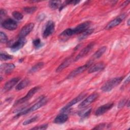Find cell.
I'll return each instance as SVG.
<instances>
[{
    "mask_svg": "<svg viewBox=\"0 0 130 130\" xmlns=\"http://www.w3.org/2000/svg\"><path fill=\"white\" fill-rule=\"evenodd\" d=\"M90 21H86L79 24L74 28H69L65 29L59 35L61 40H66L70 37L76 34H82L88 29L90 25Z\"/></svg>",
    "mask_w": 130,
    "mask_h": 130,
    "instance_id": "obj_1",
    "label": "cell"
},
{
    "mask_svg": "<svg viewBox=\"0 0 130 130\" xmlns=\"http://www.w3.org/2000/svg\"><path fill=\"white\" fill-rule=\"evenodd\" d=\"M123 77H115L108 80L101 87V90L103 92H109L114 88L118 85L123 79Z\"/></svg>",
    "mask_w": 130,
    "mask_h": 130,
    "instance_id": "obj_2",
    "label": "cell"
},
{
    "mask_svg": "<svg viewBox=\"0 0 130 130\" xmlns=\"http://www.w3.org/2000/svg\"><path fill=\"white\" fill-rule=\"evenodd\" d=\"M47 102V100L46 98L45 97V96L42 97V98L39 101H38L37 103L35 104L34 105H32L30 108H29L28 109H25L24 110L21 111L19 113L17 114L15 117H19V116H22L23 115H25V114H28L30 112H34V111L39 109L41 107H43L44 105H45L46 104Z\"/></svg>",
    "mask_w": 130,
    "mask_h": 130,
    "instance_id": "obj_3",
    "label": "cell"
},
{
    "mask_svg": "<svg viewBox=\"0 0 130 130\" xmlns=\"http://www.w3.org/2000/svg\"><path fill=\"white\" fill-rule=\"evenodd\" d=\"M40 87L39 86H35V87L31 88L29 90V91L27 93V94H26L25 96L22 97V98H21V99H19L18 100H17V101H16V102L14 104V106L22 104V103L25 102L26 101L29 100L38 91V90L40 89Z\"/></svg>",
    "mask_w": 130,
    "mask_h": 130,
    "instance_id": "obj_4",
    "label": "cell"
},
{
    "mask_svg": "<svg viewBox=\"0 0 130 130\" xmlns=\"http://www.w3.org/2000/svg\"><path fill=\"white\" fill-rule=\"evenodd\" d=\"M55 30V23L52 20L48 21L45 24L43 31L42 36L44 38H46L51 35Z\"/></svg>",
    "mask_w": 130,
    "mask_h": 130,
    "instance_id": "obj_5",
    "label": "cell"
},
{
    "mask_svg": "<svg viewBox=\"0 0 130 130\" xmlns=\"http://www.w3.org/2000/svg\"><path fill=\"white\" fill-rule=\"evenodd\" d=\"M99 98V94L97 93H93L86 98L78 106L79 109H83L93 103Z\"/></svg>",
    "mask_w": 130,
    "mask_h": 130,
    "instance_id": "obj_6",
    "label": "cell"
},
{
    "mask_svg": "<svg viewBox=\"0 0 130 130\" xmlns=\"http://www.w3.org/2000/svg\"><path fill=\"white\" fill-rule=\"evenodd\" d=\"M91 62L90 61H89V62L85 64H84L83 66H80L77 68H76V69H75L74 70H73V71H72L70 74H69V75L67 76V79H71L73 78L76 76H77V75L82 73L84 71H85L86 69H87L90 66H91Z\"/></svg>",
    "mask_w": 130,
    "mask_h": 130,
    "instance_id": "obj_7",
    "label": "cell"
},
{
    "mask_svg": "<svg viewBox=\"0 0 130 130\" xmlns=\"http://www.w3.org/2000/svg\"><path fill=\"white\" fill-rule=\"evenodd\" d=\"M1 25L4 28L9 30H14L16 29L18 26L17 22L11 18L7 19L2 22Z\"/></svg>",
    "mask_w": 130,
    "mask_h": 130,
    "instance_id": "obj_8",
    "label": "cell"
},
{
    "mask_svg": "<svg viewBox=\"0 0 130 130\" xmlns=\"http://www.w3.org/2000/svg\"><path fill=\"white\" fill-rule=\"evenodd\" d=\"M86 95V94L85 93H82L81 94H80L79 95H78L77 97H76L75 98H74L73 100H72V101H71L68 104H67L63 108H62L60 112H64L66 111H67L69 109H70L71 108V107H72V106L74 105L75 104H77V103H78L79 102L81 101V100H82Z\"/></svg>",
    "mask_w": 130,
    "mask_h": 130,
    "instance_id": "obj_9",
    "label": "cell"
},
{
    "mask_svg": "<svg viewBox=\"0 0 130 130\" xmlns=\"http://www.w3.org/2000/svg\"><path fill=\"white\" fill-rule=\"evenodd\" d=\"M26 40L25 38H19L13 43L10 44V47L13 51H17L21 49L25 44Z\"/></svg>",
    "mask_w": 130,
    "mask_h": 130,
    "instance_id": "obj_10",
    "label": "cell"
},
{
    "mask_svg": "<svg viewBox=\"0 0 130 130\" xmlns=\"http://www.w3.org/2000/svg\"><path fill=\"white\" fill-rule=\"evenodd\" d=\"M94 42H91L89 44H88L85 47L82 49L79 53V54L77 55V56L75 57L74 59L75 61H76L79 59H81V58L83 57L84 56H86L88 53V52H89L92 50V48L94 46Z\"/></svg>",
    "mask_w": 130,
    "mask_h": 130,
    "instance_id": "obj_11",
    "label": "cell"
},
{
    "mask_svg": "<svg viewBox=\"0 0 130 130\" xmlns=\"http://www.w3.org/2000/svg\"><path fill=\"white\" fill-rule=\"evenodd\" d=\"M125 17V14H122L121 15L118 16L117 17L115 18V19H113L111 21H110L106 25L105 27L106 29H111L118 25H119L122 21L124 19Z\"/></svg>",
    "mask_w": 130,
    "mask_h": 130,
    "instance_id": "obj_12",
    "label": "cell"
},
{
    "mask_svg": "<svg viewBox=\"0 0 130 130\" xmlns=\"http://www.w3.org/2000/svg\"><path fill=\"white\" fill-rule=\"evenodd\" d=\"M113 105L114 104L113 103H109L99 107L96 110L95 112V115L97 116L103 115L104 113L110 110L113 107Z\"/></svg>",
    "mask_w": 130,
    "mask_h": 130,
    "instance_id": "obj_13",
    "label": "cell"
},
{
    "mask_svg": "<svg viewBox=\"0 0 130 130\" xmlns=\"http://www.w3.org/2000/svg\"><path fill=\"white\" fill-rule=\"evenodd\" d=\"M34 23H29L24 26L21 30L19 32L18 35L19 38H25L28 34L30 33V31L33 29L34 27Z\"/></svg>",
    "mask_w": 130,
    "mask_h": 130,
    "instance_id": "obj_14",
    "label": "cell"
},
{
    "mask_svg": "<svg viewBox=\"0 0 130 130\" xmlns=\"http://www.w3.org/2000/svg\"><path fill=\"white\" fill-rule=\"evenodd\" d=\"M20 80V78L19 77H15L11 79L6 83L3 88V91L6 92L11 90L17 83H18Z\"/></svg>",
    "mask_w": 130,
    "mask_h": 130,
    "instance_id": "obj_15",
    "label": "cell"
},
{
    "mask_svg": "<svg viewBox=\"0 0 130 130\" xmlns=\"http://www.w3.org/2000/svg\"><path fill=\"white\" fill-rule=\"evenodd\" d=\"M105 67V64L103 62H98L92 66H90V68H89L88 72L89 73H94L101 70H102L104 69Z\"/></svg>",
    "mask_w": 130,
    "mask_h": 130,
    "instance_id": "obj_16",
    "label": "cell"
},
{
    "mask_svg": "<svg viewBox=\"0 0 130 130\" xmlns=\"http://www.w3.org/2000/svg\"><path fill=\"white\" fill-rule=\"evenodd\" d=\"M15 68V65L12 63H5L1 65V70L2 72L8 74Z\"/></svg>",
    "mask_w": 130,
    "mask_h": 130,
    "instance_id": "obj_17",
    "label": "cell"
},
{
    "mask_svg": "<svg viewBox=\"0 0 130 130\" xmlns=\"http://www.w3.org/2000/svg\"><path fill=\"white\" fill-rule=\"evenodd\" d=\"M72 59L71 57H69L66 59L56 69V72L59 73L64 70L65 68H67L68 66L70 65L72 61Z\"/></svg>",
    "mask_w": 130,
    "mask_h": 130,
    "instance_id": "obj_18",
    "label": "cell"
},
{
    "mask_svg": "<svg viewBox=\"0 0 130 130\" xmlns=\"http://www.w3.org/2000/svg\"><path fill=\"white\" fill-rule=\"evenodd\" d=\"M68 116L64 113H61L58 115L54 120V122L57 124H62L66 122L68 120Z\"/></svg>",
    "mask_w": 130,
    "mask_h": 130,
    "instance_id": "obj_19",
    "label": "cell"
},
{
    "mask_svg": "<svg viewBox=\"0 0 130 130\" xmlns=\"http://www.w3.org/2000/svg\"><path fill=\"white\" fill-rule=\"evenodd\" d=\"M30 83V80L28 79L25 78L20 82L16 86V90L17 91L22 90L27 87Z\"/></svg>",
    "mask_w": 130,
    "mask_h": 130,
    "instance_id": "obj_20",
    "label": "cell"
},
{
    "mask_svg": "<svg viewBox=\"0 0 130 130\" xmlns=\"http://www.w3.org/2000/svg\"><path fill=\"white\" fill-rule=\"evenodd\" d=\"M107 47L106 46H103L101 47L98 50H97L93 55L92 57L93 59H98L100 58L106 51Z\"/></svg>",
    "mask_w": 130,
    "mask_h": 130,
    "instance_id": "obj_21",
    "label": "cell"
},
{
    "mask_svg": "<svg viewBox=\"0 0 130 130\" xmlns=\"http://www.w3.org/2000/svg\"><path fill=\"white\" fill-rule=\"evenodd\" d=\"M44 62H39L37 64H36L35 65H34L33 67H32V68L29 70V72L32 73H35L36 72H37L40 70H41L44 67Z\"/></svg>",
    "mask_w": 130,
    "mask_h": 130,
    "instance_id": "obj_22",
    "label": "cell"
},
{
    "mask_svg": "<svg viewBox=\"0 0 130 130\" xmlns=\"http://www.w3.org/2000/svg\"><path fill=\"white\" fill-rule=\"evenodd\" d=\"M61 6V2L59 1H50L49 2V7L53 10H55L58 8H60Z\"/></svg>",
    "mask_w": 130,
    "mask_h": 130,
    "instance_id": "obj_23",
    "label": "cell"
},
{
    "mask_svg": "<svg viewBox=\"0 0 130 130\" xmlns=\"http://www.w3.org/2000/svg\"><path fill=\"white\" fill-rule=\"evenodd\" d=\"M94 31V29L93 28H88L83 32H82L81 36L79 38V40H82L86 38L88 36L90 35Z\"/></svg>",
    "mask_w": 130,
    "mask_h": 130,
    "instance_id": "obj_24",
    "label": "cell"
},
{
    "mask_svg": "<svg viewBox=\"0 0 130 130\" xmlns=\"http://www.w3.org/2000/svg\"><path fill=\"white\" fill-rule=\"evenodd\" d=\"M91 112V108H88L86 110H83L80 111V112H79L78 114L81 118H85L88 117Z\"/></svg>",
    "mask_w": 130,
    "mask_h": 130,
    "instance_id": "obj_25",
    "label": "cell"
},
{
    "mask_svg": "<svg viewBox=\"0 0 130 130\" xmlns=\"http://www.w3.org/2000/svg\"><path fill=\"white\" fill-rule=\"evenodd\" d=\"M23 11L27 14H32L34 13L37 10V7L35 6H32V7H24L23 9Z\"/></svg>",
    "mask_w": 130,
    "mask_h": 130,
    "instance_id": "obj_26",
    "label": "cell"
},
{
    "mask_svg": "<svg viewBox=\"0 0 130 130\" xmlns=\"http://www.w3.org/2000/svg\"><path fill=\"white\" fill-rule=\"evenodd\" d=\"M32 44L34 46L36 49H38L40 47H42L44 45V44L41 42V40L39 38L34 40L32 41Z\"/></svg>",
    "mask_w": 130,
    "mask_h": 130,
    "instance_id": "obj_27",
    "label": "cell"
},
{
    "mask_svg": "<svg viewBox=\"0 0 130 130\" xmlns=\"http://www.w3.org/2000/svg\"><path fill=\"white\" fill-rule=\"evenodd\" d=\"M38 118H39L38 116H34L26 120L25 121H24L22 124L23 125H26L29 124L32 122H34L35 121H37L38 119Z\"/></svg>",
    "mask_w": 130,
    "mask_h": 130,
    "instance_id": "obj_28",
    "label": "cell"
},
{
    "mask_svg": "<svg viewBox=\"0 0 130 130\" xmlns=\"http://www.w3.org/2000/svg\"><path fill=\"white\" fill-rule=\"evenodd\" d=\"M12 14L13 17L17 20H21L23 18V15L22 14L18 11H14Z\"/></svg>",
    "mask_w": 130,
    "mask_h": 130,
    "instance_id": "obj_29",
    "label": "cell"
},
{
    "mask_svg": "<svg viewBox=\"0 0 130 130\" xmlns=\"http://www.w3.org/2000/svg\"><path fill=\"white\" fill-rule=\"evenodd\" d=\"M13 58V56L11 55L8 54L7 53H1V60H7L12 59Z\"/></svg>",
    "mask_w": 130,
    "mask_h": 130,
    "instance_id": "obj_30",
    "label": "cell"
},
{
    "mask_svg": "<svg viewBox=\"0 0 130 130\" xmlns=\"http://www.w3.org/2000/svg\"><path fill=\"white\" fill-rule=\"evenodd\" d=\"M0 41L2 43H6L8 41L7 36L2 31L0 33Z\"/></svg>",
    "mask_w": 130,
    "mask_h": 130,
    "instance_id": "obj_31",
    "label": "cell"
},
{
    "mask_svg": "<svg viewBox=\"0 0 130 130\" xmlns=\"http://www.w3.org/2000/svg\"><path fill=\"white\" fill-rule=\"evenodd\" d=\"M48 127V124H44L41 125H38L37 126H35L34 127H32L31 129H47Z\"/></svg>",
    "mask_w": 130,
    "mask_h": 130,
    "instance_id": "obj_32",
    "label": "cell"
},
{
    "mask_svg": "<svg viewBox=\"0 0 130 130\" xmlns=\"http://www.w3.org/2000/svg\"><path fill=\"white\" fill-rule=\"evenodd\" d=\"M109 125L107 124V123H101L98 124V125H96L95 127H94V128H93V129H104L105 128H106V126H108Z\"/></svg>",
    "mask_w": 130,
    "mask_h": 130,
    "instance_id": "obj_33",
    "label": "cell"
},
{
    "mask_svg": "<svg viewBox=\"0 0 130 130\" xmlns=\"http://www.w3.org/2000/svg\"><path fill=\"white\" fill-rule=\"evenodd\" d=\"M127 100H125V99H123L121 101H120L119 103V105H118V108H122L123 107V106H124L125 105H126V103H127Z\"/></svg>",
    "mask_w": 130,
    "mask_h": 130,
    "instance_id": "obj_34",
    "label": "cell"
},
{
    "mask_svg": "<svg viewBox=\"0 0 130 130\" xmlns=\"http://www.w3.org/2000/svg\"><path fill=\"white\" fill-rule=\"evenodd\" d=\"M7 14V12L5 10L1 9L0 11V17H1V20L2 19L3 17H4Z\"/></svg>",
    "mask_w": 130,
    "mask_h": 130,
    "instance_id": "obj_35",
    "label": "cell"
},
{
    "mask_svg": "<svg viewBox=\"0 0 130 130\" xmlns=\"http://www.w3.org/2000/svg\"><path fill=\"white\" fill-rule=\"evenodd\" d=\"M44 18H45V15H44L43 14H41L40 16H39V17H38V19L40 21H42Z\"/></svg>",
    "mask_w": 130,
    "mask_h": 130,
    "instance_id": "obj_36",
    "label": "cell"
},
{
    "mask_svg": "<svg viewBox=\"0 0 130 130\" xmlns=\"http://www.w3.org/2000/svg\"><path fill=\"white\" fill-rule=\"evenodd\" d=\"M129 19L128 20V22H127V25H129Z\"/></svg>",
    "mask_w": 130,
    "mask_h": 130,
    "instance_id": "obj_37",
    "label": "cell"
}]
</instances>
